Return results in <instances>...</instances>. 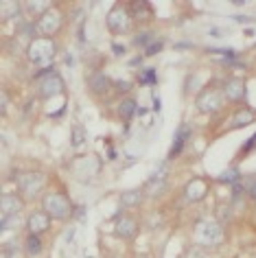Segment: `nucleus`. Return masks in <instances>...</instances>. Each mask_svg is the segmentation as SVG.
Returning <instances> with one entry per match:
<instances>
[{
  "mask_svg": "<svg viewBox=\"0 0 256 258\" xmlns=\"http://www.w3.org/2000/svg\"><path fill=\"white\" fill-rule=\"evenodd\" d=\"M70 210H73V206L63 195L59 192H50V195L44 197V212H46L48 217L53 219H68L70 217Z\"/></svg>",
  "mask_w": 256,
  "mask_h": 258,
  "instance_id": "obj_1",
  "label": "nucleus"
},
{
  "mask_svg": "<svg viewBox=\"0 0 256 258\" xmlns=\"http://www.w3.org/2000/svg\"><path fill=\"white\" fill-rule=\"evenodd\" d=\"M53 55H55V44L48 37H37L29 48V57L35 63H48L53 59Z\"/></svg>",
  "mask_w": 256,
  "mask_h": 258,
  "instance_id": "obj_2",
  "label": "nucleus"
},
{
  "mask_svg": "<svg viewBox=\"0 0 256 258\" xmlns=\"http://www.w3.org/2000/svg\"><path fill=\"white\" fill-rule=\"evenodd\" d=\"M46 73V70H44ZM40 73V83H37V90H40V96H44V99H48V96L53 94H59L63 90V81L61 77L55 73V70H50L48 75Z\"/></svg>",
  "mask_w": 256,
  "mask_h": 258,
  "instance_id": "obj_3",
  "label": "nucleus"
},
{
  "mask_svg": "<svg viewBox=\"0 0 256 258\" xmlns=\"http://www.w3.org/2000/svg\"><path fill=\"white\" fill-rule=\"evenodd\" d=\"M107 27H110L114 33H123V31L130 29V16L123 7H114L107 16Z\"/></svg>",
  "mask_w": 256,
  "mask_h": 258,
  "instance_id": "obj_4",
  "label": "nucleus"
},
{
  "mask_svg": "<svg viewBox=\"0 0 256 258\" xmlns=\"http://www.w3.org/2000/svg\"><path fill=\"white\" fill-rule=\"evenodd\" d=\"M197 107L202 109V112H215V109L221 107V96L217 90H206V92H202V96L197 99Z\"/></svg>",
  "mask_w": 256,
  "mask_h": 258,
  "instance_id": "obj_5",
  "label": "nucleus"
},
{
  "mask_svg": "<svg viewBox=\"0 0 256 258\" xmlns=\"http://www.w3.org/2000/svg\"><path fill=\"white\" fill-rule=\"evenodd\" d=\"M42 184H44V177L40 173H29V175L20 177V182H18V186H20V190L24 195H35V192L42 188Z\"/></svg>",
  "mask_w": 256,
  "mask_h": 258,
  "instance_id": "obj_6",
  "label": "nucleus"
},
{
  "mask_svg": "<svg viewBox=\"0 0 256 258\" xmlns=\"http://www.w3.org/2000/svg\"><path fill=\"white\" fill-rule=\"evenodd\" d=\"M48 225H50V217L44 215V212H33L27 221V228L31 230V234H35V236L42 234V232H46Z\"/></svg>",
  "mask_w": 256,
  "mask_h": 258,
  "instance_id": "obj_7",
  "label": "nucleus"
},
{
  "mask_svg": "<svg viewBox=\"0 0 256 258\" xmlns=\"http://www.w3.org/2000/svg\"><path fill=\"white\" fill-rule=\"evenodd\" d=\"M22 208V202L18 195H11V192H7V195H3V199H0V210H3V217H16L18 212H20Z\"/></svg>",
  "mask_w": 256,
  "mask_h": 258,
  "instance_id": "obj_8",
  "label": "nucleus"
},
{
  "mask_svg": "<svg viewBox=\"0 0 256 258\" xmlns=\"http://www.w3.org/2000/svg\"><path fill=\"white\" fill-rule=\"evenodd\" d=\"M136 232H138L136 219H132V217H120V219H118V223H116V234H118L120 238H134V236H136Z\"/></svg>",
  "mask_w": 256,
  "mask_h": 258,
  "instance_id": "obj_9",
  "label": "nucleus"
},
{
  "mask_svg": "<svg viewBox=\"0 0 256 258\" xmlns=\"http://www.w3.org/2000/svg\"><path fill=\"white\" fill-rule=\"evenodd\" d=\"M188 136H190V127H188V125H182L180 132H177V136H175V140H173V147H171V153H169L171 158H173L175 153L182 151V147H184V143H186Z\"/></svg>",
  "mask_w": 256,
  "mask_h": 258,
  "instance_id": "obj_10",
  "label": "nucleus"
},
{
  "mask_svg": "<svg viewBox=\"0 0 256 258\" xmlns=\"http://www.w3.org/2000/svg\"><path fill=\"white\" fill-rule=\"evenodd\" d=\"M88 83H90L92 92H105L107 86H110V79H107L103 73H94L90 79H88Z\"/></svg>",
  "mask_w": 256,
  "mask_h": 258,
  "instance_id": "obj_11",
  "label": "nucleus"
},
{
  "mask_svg": "<svg viewBox=\"0 0 256 258\" xmlns=\"http://www.w3.org/2000/svg\"><path fill=\"white\" fill-rule=\"evenodd\" d=\"M226 94H228V99H232V101H239L243 99V81L241 79H232V81H228V86H226Z\"/></svg>",
  "mask_w": 256,
  "mask_h": 258,
  "instance_id": "obj_12",
  "label": "nucleus"
},
{
  "mask_svg": "<svg viewBox=\"0 0 256 258\" xmlns=\"http://www.w3.org/2000/svg\"><path fill=\"white\" fill-rule=\"evenodd\" d=\"M186 195H188V199H202L206 195V184H204L202 179H193V182L186 186Z\"/></svg>",
  "mask_w": 256,
  "mask_h": 258,
  "instance_id": "obj_13",
  "label": "nucleus"
},
{
  "mask_svg": "<svg viewBox=\"0 0 256 258\" xmlns=\"http://www.w3.org/2000/svg\"><path fill=\"white\" fill-rule=\"evenodd\" d=\"M143 202V190H127L120 195V204L123 206H138Z\"/></svg>",
  "mask_w": 256,
  "mask_h": 258,
  "instance_id": "obj_14",
  "label": "nucleus"
},
{
  "mask_svg": "<svg viewBox=\"0 0 256 258\" xmlns=\"http://www.w3.org/2000/svg\"><path fill=\"white\" fill-rule=\"evenodd\" d=\"M120 109H118V112H120V116H123V118L125 120H130L132 118V116L134 114H136V101H134V99H125L123 103H120V105H118Z\"/></svg>",
  "mask_w": 256,
  "mask_h": 258,
  "instance_id": "obj_15",
  "label": "nucleus"
},
{
  "mask_svg": "<svg viewBox=\"0 0 256 258\" xmlns=\"http://www.w3.org/2000/svg\"><path fill=\"white\" fill-rule=\"evenodd\" d=\"M27 254H29V256L42 254V241H40V236L31 234V236L27 238Z\"/></svg>",
  "mask_w": 256,
  "mask_h": 258,
  "instance_id": "obj_16",
  "label": "nucleus"
},
{
  "mask_svg": "<svg viewBox=\"0 0 256 258\" xmlns=\"http://www.w3.org/2000/svg\"><path fill=\"white\" fill-rule=\"evenodd\" d=\"M252 120H254V114L249 112V109H241V112L234 116V127H243V125H247V122H252Z\"/></svg>",
  "mask_w": 256,
  "mask_h": 258,
  "instance_id": "obj_17",
  "label": "nucleus"
},
{
  "mask_svg": "<svg viewBox=\"0 0 256 258\" xmlns=\"http://www.w3.org/2000/svg\"><path fill=\"white\" fill-rule=\"evenodd\" d=\"M236 177H239V173H236V171L232 169V171L223 173V175L219 177V182H230V184H232V182H236Z\"/></svg>",
  "mask_w": 256,
  "mask_h": 258,
  "instance_id": "obj_18",
  "label": "nucleus"
},
{
  "mask_svg": "<svg viewBox=\"0 0 256 258\" xmlns=\"http://www.w3.org/2000/svg\"><path fill=\"white\" fill-rule=\"evenodd\" d=\"M83 143V129L81 127H75V132H73V145L79 147Z\"/></svg>",
  "mask_w": 256,
  "mask_h": 258,
  "instance_id": "obj_19",
  "label": "nucleus"
},
{
  "mask_svg": "<svg viewBox=\"0 0 256 258\" xmlns=\"http://www.w3.org/2000/svg\"><path fill=\"white\" fill-rule=\"evenodd\" d=\"M149 40H151V33H138L134 42H136L138 46H145V44H149Z\"/></svg>",
  "mask_w": 256,
  "mask_h": 258,
  "instance_id": "obj_20",
  "label": "nucleus"
},
{
  "mask_svg": "<svg viewBox=\"0 0 256 258\" xmlns=\"http://www.w3.org/2000/svg\"><path fill=\"white\" fill-rule=\"evenodd\" d=\"M162 48V42H153L149 48H147V55H153V53H158V50Z\"/></svg>",
  "mask_w": 256,
  "mask_h": 258,
  "instance_id": "obj_21",
  "label": "nucleus"
},
{
  "mask_svg": "<svg viewBox=\"0 0 256 258\" xmlns=\"http://www.w3.org/2000/svg\"><path fill=\"white\" fill-rule=\"evenodd\" d=\"M151 81H156V75H153V70H145L143 83H151Z\"/></svg>",
  "mask_w": 256,
  "mask_h": 258,
  "instance_id": "obj_22",
  "label": "nucleus"
},
{
  "mask_svg": "<svg viewBox=\"0 0 256 258\" xmlns=\"http://www.w3.org/2000/svg\"><path fill=\"white\" fill-rule=\"evenodd\" d=\"M249 195H252V199H254V202H256V179H254V184H252V186H249Z\"/></svg>",
  "mask_w": 256,
  "mask_h": 258,
  "instance_id": "obj_23",
  "label": "nucleus"
},
{
  "mask_svg": "<svg viewBox=\"0 0 256 258\" xmlns=\"http://www.w3.org/2000/svg\"><path fill=\"white\" fill-rule=\"evenodd\" d=\"M143 258H145V256H143Z\"/></svg>",
  "mask_w": 256,
  "mask_h": 258,
  "instance_id": "obj_24",
  "label": "nucleus"
}]
</instances>
